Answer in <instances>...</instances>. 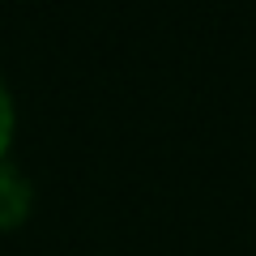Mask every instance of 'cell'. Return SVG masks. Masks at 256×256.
<instances>
[{
    "label": "cell",
    "mask_w": 256,
    "mask_h": 256,
    "mask_svg": "<svg viewBox=\"0 0 256 256\" xmlns=\"http://www.w3.org/2000/svg\"><path fill=\"white\" fill-rule=\"evenodd\" d=\"M34 205V184L26 180V171L0 158V230H13L30 218Z\"/></svg>",
    "instance_id": "obj_1"
},
{
    "label": "cell",
    "mask_w": 256,
    "mask_h": 256,
    "mask_svg": "<svg viewBox=\"0 0 256 256\" xmlns=\"http://www.w3.org/2000/svg\"><path fill=\"white\" fill-rule=\"evenodd\" d=\"M13 124H18V111H13V94L0 77V158L9 154V141H13Z\"/></svg>",
    "instance_id": "obj_2"
}]
</instances>
